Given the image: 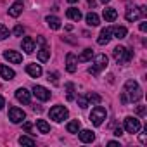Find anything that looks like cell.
Returning <instances> with one entry per match:
<instances>
[{"label": "cell", "instance_id": "obj_1", "mask_svg": "<svg viewBox=\"0 0 147 147\" xmlns=\"http://www.w3.org/2000/svg\"><path fill=\"white\" fill-rule=\"evenodd\" d=\"M123 94H125V97H126V100L128 102H137V100H140L142 99V88H140V85L135 82V80H128L126 83H125V88H123Z\"/></svg>", "mask_w": 147, "mask_h": 147}, {"label": "cell", "instance_id": "obj_2", "mask_svg": "<svg viewBox=\"0 0 147 147\" xmlns=\"http://www.w3.org/2000/svg\"><path fill=\"white\" fill-rule=\"evenodd\" d=\"M113 57H114V61H116L118 64H126V62H130V61H131L133 52H131V50H128L126 47L118 45V47L113 50Z\"/></svg>", "mask_w": 147, "mask_h": 147}, {"label": "cell", "instance_id": "obj_3", "mask_svg": "<svg viewBox=\"0 0 147 147\" xmlns=\"http://www.w3.org/2000/svg\"><path fill=\"white\" fill-rule=\"evenodd\" d=\"M106 67H107V55L99 54V55H95L94 64L88 67V73H90V75H94V76H97L99 73H100L102 69H106Z\"/></svg>", "mask_w": 147, "mask_h": 147}, {"label": "cell", "instance_id": "obj_4", "mask_svg": "<svg viewBox=\"0 0 147 147\" xmlns=\"http://www.w3.org/2000/svg\"><path fill=\"white\" fill-rule=\"evenodd\" d=\"M107 118V111L102 107V106H95L90 113V121L95 125V126H100L104 123V119Z\"/></svg>", "mask_w": 147, "mask_h": 147}, {"label": "cell", "instance_id": "obj_5", "mask_svg": "<svg viewBox=\"0 0 147 147\" xmlns=\"http://www.w3.org/2000/svg\"><path fill=\"white\" fill-rule=\"evenodd\" d=\"M145 14H147V9H145L144 5H142V7H135V5L131 7V5H130V7L126 9V12H125V18H126V21L131 23V21H137L138 18H142V16H145Z\"/></svg>", "mask_w": 147, "mask_h": 147}, {"label": "cell", "instance_id": "obj_6", "mask_svg": "<svg viewBox=\"0 0 147 147\" xmlns=\"http://www.w3.org/2000/svg\"><path fill=\"white\" fill-rule=\"evenodd\" d=\"M49 114H50V119H54L55 123H61V121H64L67 118L69 113H67V109L64 106H54Z\"/></svg>", "mask_w": 147, "mask_h": 147}, {"label": "cell", "instance_id": "obj_7", "mask_svg": "<svg viewBox=\"0 0 147 147\" xmlns=\"http://www.w3.org/2000/svg\"><path fill=\"white\" fill-rule=\"evenodd\" d=\"M125 130L128 133H138L140 131V121L133 116H126L125 118Z\"/></svg>", "mask_w": 147, "mask_h": 147}, {"label": "cell", "instance_id": "obj_8", "mask_svg": "<svg viewBox=\"0 0 147 147\" xmlns=\"http://www.w3.org/2000/svg\"><path fill=\"white\" fill-rule=\"evenodd\" d=\"M26 118V113L19 107H9V119L12 123H21Z\"/></svg>", "mask_w": 147, "mask_h": 147}, {"label": "cell", "instance_id": "obj_9", "mask_svg": "<svg viewBox=\"0 0 147 147\" xmlns=\"http://www.w3.org/2000/svg\"><path fill=\"white\" fill-rule=\"evenodd\" d=\"M33 95H35L36 99L43 100V102L50 99V92H49L45 87H42V85H35V87H33Z\"/></svg>", "mask_w": 147, "mask_h": 147}, {"label": "cell", "instance_id": "obj_10", "mask_svg": "<svg viewBox=\"0 0 147 147\" xmlns=\"http://www.w3.org/2000/svg\"><path fill=\"white\" fill-rule=\"evenodd\" d=\"M23 9H24L23 0H16V2L9 7V16H11V18H18V16H21Z\"/></svg>", "mask_w": 147, "mask_h": 147}, {"label": "cell", "instance_id": "obj_11", "mask_svg": "<svg viewBox=\"0 0 147 147\" xmlns=\"http://www.w3.org/2000/svg\"><path fill=\"white\" fill-rule=\"evenodd\" d=\"M16 99L19 100V102H23V104H30L31 102V94L26 90V88H18L16 90Z\"/></svg>", "mask_w": 147, "mask_h": 147}, {"label": "cell", "instance_id": "obj_12", "mask_svg": "<svg viewBox=\"0 0 147 147\" xmlns=\"http://www.w3.org/2000/svg\"><path fill=\"white\" fill-rule=\"evenodd\" d=\"M76 64H78L76 55L69 52V54L66 55V69H67V73H75V71H76Z\"/></svg>", "mask_w": 147, "mask_h": 147}, {"label": "cell", "instance_id": "obj_13", "mask_svg": "<svg viewBox=\"0 0 147 147\" xmlns=\"http://www.w3.org/2000/svg\"><path fill=\"white\" fill-rule=\"evenodd\" d=\"M111 38H113V33H111V28H104V30L100 31V35H99V38H97V43H99V45H107V43L111 42Z\"/></svg>", "mask_w": 147, "mask_h": 147}, {"label": "cell", "instance_id": "obj_14", "mask_svg": "<svg viewBox=\"0 0 147 147\" xmlns=\"http://www.w3.org/2000/svg\"><path fill=\"white\" fill-rule=\"evenodd\" d=\"M4 57H5L9 62H14V64H19V62L23 61V55H21L19 52H16V50H5V52H4Z\"/></svg>", "mask_w": 147, "mask_h": 147}, {"label": "cell", "instance_id": "obj_15", "mask_svg": "<svg viewBox=\"0 0 147 147\" xmlns=\"http://www.w3.org/2000/svg\"><path fill=\"white\" fill-rule=\"evenodd\" d=\"M26 73L30 76H33V78H38V76H42V66L40 64H28L26 66Z\"/></svg>", "mask_w": 147, "mask_h": 147}, {"label": "cell", "instance_id": "obj_16", "mask_svg": "<svg viewBox=\"0 0 147 147\" xmlns=\"http://www.w3.org/2000/svg\"><path fill=\"white\" fill-rule=\"evenodd\" d=\"M21 47H23V50H24L26 54H31V52L35 50V40H33L31 36H24L23 42H21Z\"/></svg>", "mask_w": 147, "mask_h": 147}, {"label": "cell", "instance_id": "obj_17", "mask_svg": "<svg viewBox=\"0 0 147 147\" xmlns=\"http://www.w3.org/2000/svg\"><path fill=\"white\" fill-rule=\"evenodd\" d=\"M78 137H80V140H82L83 144H90V142L95 140V135H94L92 130H82V131L78 133Z\"/></svg>", "mask_w": 147, "mask_h": 147}, {"label": "cell", "instance_id": "obj_18", "mask_svg": "<svg viewBox=\"0 0 147 147\" xmlns=\"http://www.w3.org/2000/svg\"><path fill=\"white\" fill-rule=\"evenodd\" d=\"M0 76H2L4 80H14L16 73H14V69H11L5 64H2V66H0Z\"/></svg>", "mask_w": 147, "mask_h": 147}, {"label": "cell", "instance_id": "obj_19", "mask_svg": "<svg viewBox=\"0 0 147 147\" xmlns=\"http://www.w3.org/2000/svg\"><path fill=\"white\" fill-rule=\"evenodd\" d=\"M42 47H40V50H38V61L40 62H47L49 61V57H50V50H49V47L45 45V43H40Z\"/></svg>", "mask_w": 147, "mask_h": 147}, {"label": "cell", "instance_id": "obj_20", "mask_svg": "<svg viewBox=\"0 0 147 147\" xmlns=\"http://www.w3.org/2000/svg\"><path fill=\"white\" fill-rule=\"evenodd\" d=\"M111 33H113V36H114V38L121 40V38H125V36H126L128 30H126L125 26H114V28H111Z\"/></svg>", "mask_w": 147, "mask_h": 147}, {"label": "cell", "instance_id": "obj_21", "mask_svg": "<svg viewBox=\"0 0 147 147\" xmlns=\"http://www.w3.org/2000/svg\"><path fill=\"white\" fill-rule=\"evenodd\" d=\"M102 16H104V19H106L107 23H113V21H116V18H118V12H116L113 7H107V9H104Z\"/></svg>", "mask_w": 147, "mask_h": 147}, {"label": "cell", "instance_id": "obj_22", "mask_svg": "<svg viewBox=\"0 0 147 147\" xmlns=\"http://www.w3.org/2000/svg\"><path fill=\"white\" fill-rule=\"evenodd\" d=\"M66 16H67L69 19H73V21H80V19H82L80 9H75V7H69V9L66 11Z\"/></svg>", "mask_w": 147, "mask_h": 147}, {"label": "cell", "instance_id": "obj_23", "mask_svg": "<svg viewBox=\"0 0 147 147\" xmlns=\"http://www.w3.org/2000/svg\"><path fill=\"white\" fill-rule=\"evenodd\" d=\"M80 128H82L80 119H73V121H69V123H67V126H66V130H67L69 133H78V131H80Z\"/></svg>", "mask_w": 147, "mask_h": 147}, {"label": "cell", "instance_id": "obj_24", "mask_svg": "<svg viewBox=\"0 0 147 147\" xmlns=\"http://www.w3.org/2000/svg\"><path fill=\"white\" fill-rule=\"evenodd\" d=\"M45 21H47L49 28H52V30H59V28H61V19L55 18V16H47Z\"/></svg>", "mask_w": 147, "mask_h": 147}, {"label": "cell", "instance_id": "obj_25", "mask_svg": "<svg viewBox=\"0 0 147 147\" xmlns=\"http://www.w3.org/2000/svg\"><path fill=\"white\" fill-rule=\"evenodd\" d=\"M85 19H87V24L88 26H99V23H100V19H99V16L95 12H88Z\"/></svg>", "mask_w": 147, "mask_h": 147}, {"label": "cell", "instance_id": "obj_26", "mask_svg": "<svg viewBox=\"0 0 147 147\" xmlns=\"http://www.w3.org/2000/svg\"><path fill=\"white\" fill-rule=\"evenodd\" d=\"M92 57H94V50H92V49H85V50L78 55V61H80V62H87V61H90Z\"/></svg>", "mask_w": 147, "mask_h": 147}, {"label": "cell", "instance_id": "obj_27", "mask_svg": "<svg viewBox=\"0 0 147 147\" xmlns=\"http://www.w3.org/2000/svg\"><path fill=\"white\" fill-rule=\"evenodd\" d=\"M36 128L40 130V133H49L50 131V125L45 119H36Z\"/></svg>", "mask_w": 147, "mask_h": 147}, {"label": "cell", "instance_id": "obj_28", "mask_svg": "<svg viewBox=\"0 0 147 147\" xmlns=\"http://www.w3.org/2000/svg\"><path fill=\"white\" fill-rule=\"evenodd\" d=\"M66 99L75 100V85L73 83H66Z\"/></svg>", "mask_w": 147, "mask_h": 147}, {"label": "cell", "instance_id": "obj_29", "mask_svg": "<svg viewBox=\"0 0 147 147\" xmlns=\"http://www.w3.org/2000/svg\"><path fill=\"white\" fill-rule=\"evenodd\" d=\"M19 144H21V145H30V147H33V145H35V138L26 137V135H21V137H19Z\"/></svg>", "mask_w": 147, "mask_h": 147}, {"label": "cell", "instance_id": "obj_30", "mask_svg": "<svg viewBox=\"0 0 147 147\" xmlns=\"http://www.w3.org/2000/svg\"><path fill=\"white\" fill-rule=\"evenodd\" d=\"M87 100H88V102H94V104H100L102 97H100L99 94H88V95H87Z\"/></svg>", "mask_w": 147, "mask_h": 147}, {"label": "cell", "instance_id": "obj_31", "mask_svg": "<svg viewBox=\"0 0 147 147\" xmlns=\"http://www.w3.org/2000/svg\"><path fill=\"white\" fill-rule=\"evenodd\" d=\"M9 36V30L4 26V24H0V42H2V40H5Z\"/></svg>", "mask_w": 147, "mask_h": 147}, {"label": "cell", "instance_id": "obj_32", "mask_svg": "<svg viewBox=\"0 0 147 147\" xmlns=\"http://www.w3.org/2000/svg\"><path fill=\"white\" fill-rule=\"evenodd\" d=\"M76 100H78V106H80V107H83V109L88 106V100H87V97H85V95H78V99H76Z\"/></svg>", "mask_w": 147, "mask_h": 147}, {"label": "cell", "instance_id": "obj_33", "mask_svg": "<svg viewBox=\"0 0 147 147\" xmlns=\"http://www.w3.org/2000/svg\"><path fill=\"white\" fill-rule=\"evenodd\" d=\"M23 33H24V28H23L21 24H18V26L14 28V35H16V36H21Z\"/></svg>", "mask_w": 147, "mask_h": 147}, {"label": "cell", "instance_id": "obj_34", "mask_svg": "<svg viewBox=\"0 0 147 147\" xmlns=\"http://www.w3.org/2000/svg\"><path fill=\"white\" fill-rule=\"evenodd\" d=\"M47 80H49V82L52 80V83H54V85H57V83H59V82H57V75H55V73H49V78H47Z\"/></svg>", "mask_w": 147, "mask_h": 147}, {"label": "cell", "instance_id": "obj_35", "mask_svg": "<svg viewBox=\"0 0 147 147\" xmlns=\"http://www.w3.org/2000/svg\"><path fill=\"white\" fill-rule=\"evenodd\" d=\"M137 114H138V116H144V114H145V107H144V106H138V107H137Z\"/></svg>", "mask_w": 147, "mask_h": 147}, {"label": "cell", "instance_id": "obj_36", "mask_svg": "<svg viewBox=\"0 0 147 147\" xmlns=\"http://www.w3.org/2000/svg\"><path fill=\"white\" fill-rule=\"evenodd\" d=\"M114 135H116V137H121V135H123V128H116V130H114Z\"/></svg>", "mask_w": 147, "mask_h": 147}, {"label": "cell", "instance_id": "obj_37", "mask_svg": "<svg viewBox=\"0 0 147 147\" xmlns=\"http://www.w3.org/2000/svg\"><path fill=\"white\" fill-rule=\"evenodd\" d=\"M138 140H140L142 144H145V142H147V137H145V133H140V137H138Z\"/></svg>", "mask_w": 147, "mask_h": 147}, {"label": "cell", "instance_id": "obj_38", "mask_svg": "<svg viewBox=\"0 0 147 147\" xmlns=\"http://www.w3.org/2000/svg\"><path fill=\"white\" fill-rule=\"evenodd\" d=\"M4 106H5V99H4L2 95H0V111L4 109Z\"/></svg>", "mask_w": 147, "mask_h": 147}, {"label": "cell", "instance_id": "obj_39", "mask_svg": "<svg viewBox=\"0 0 147 147\" xmlns=\"http://www.w3.org/2000/svg\"><path fill=\"white\" fill-rule=\"evenodd\" d=\"M140 31H147V23H140Z\"/></svg>", "mask_w": 147, "mask_h": 147}, {"label": "cell", "instance_id": "obj_40", "mask_svg": "<svg viewBox=\"0 0 147 147\" xmlns=\"http://www.w3.org/2000/svg\"><path fill=\"white\" fill-rule=\"evenodd\" d=\"M24 130L30 131V130H31V123H24Z\"/></svg>", "mask_w": 147, "mask_h": 147}, {"label": "cell", "instance_id": "obj_41", "mask_svg": "<svg viewBox=\"0 0 147 147\" xmlns=\"http://www.w3.org/2000/svg\"><path fill=\"white\" fill-rule=\"evenodd\" d=\"M109 145H111V147H119V144H118V142H114V140H113V142H109Z\"/></svg>", "mask_w": 147, "mask_h": 147}, {"label": "cell", "instance_id": "obj_42", "mask_svg": "<svg viewBox=\"0 0 147 147\" xmlns=\"http://www.w3.org/2000/svg\"><path fill=\"white\" fill-rule=\"evenodd\" d=\"M95 4H97L95 0H88V5H90V7H95Z\"/></svg>", "mask_w": 147, "mask_h": 147}, {"label": "cell", "instance_id": "obj_43", "mask_svg": "<svg viewBox=\"0 0 147 147\" xmlns=\"http://www.w3.org/2000/svg\"><path fill=\"white\" fill-rule=\"evenodd\" d=\"M67 2H69V4H75V2H78V0H67Z\"/></svg>", "mask_w": 147, "mask_h": 147}, {"label": "cell", "instance_id": "obj_44", "mask_svg": "<svg viewBox=\"0 0 147 147\" xmlns=\"http://www.w3.org/2000/svg\"><path fill=\"white\" fill-rule=\"evenodd\" d=\"M100 2H102V4H107V2H109V0H100Z\"/></svg>", "mask_w": 147, "mask_h": 147}]
</instances>
